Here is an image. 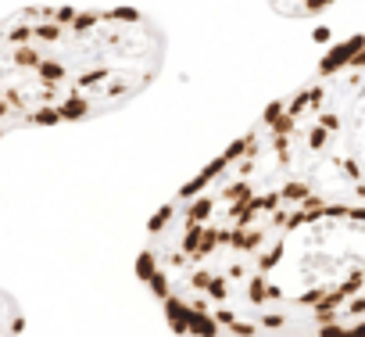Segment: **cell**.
<instances>
[{"label": "cell", "mask_w": 365, "mask_h": 337, "mask_svg": "<svg viewBox=\"0 0 365 337\" xmlns=\"http://www.w3.org/2000/svg\"><path fill=\"white\" fill-rule=\"evenodd\" d=\"M219 161L308 198L365 205V33L340 40Z\"/></svg>", "instance_id": "obj_2"}, {"label": "cell", "mask_w": 365, "mask_h": 337, "mask_svg": "<svg viewBox=\"0 0 365 337\" xmlns=\"http://www.w3.org/2000/svg\"><path fill=\"white\" fill-rule=\"evenodd\" d=\"M22 308H19V301L0 287V337H19L22 333Z\"/></svg>", "instance_id": "obj_4"}, {"label": "cell", "mask_w": 365, "mask_h": 337, "mask_svg": "<svg viewBox=\"0 0 365 337\" xmlns=\"http://www.w3.org/2000/svg\"><path fill=\"white\" fill-rule=\"evenodd\" d=\"M161 65L165 33L133 8H22L0 19V136L111 115Z\"/></svg>", "instance_id": "obj_1"}, {"label": "cell", "mask_w": 365, "mask_h": 337, "mask_svg": "<svg viewBox=\"0 0 365 337\" xmlns=\"http://www.w3.org/2000/svg\"><path fill=\"white\" fill-rule=\"evenodd\" d=\"M336 4H344V0H272V8L287 19H319Z\"/></svg>", "instance_id": "obj_3"}]
</instances>
